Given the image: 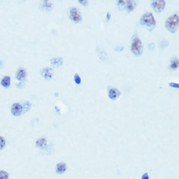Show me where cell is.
Instances as JSON below:
<instances>
[{"label":"cell","instance_id":"cell-2","mask_svg":"<svg viewBox=\"0 0 179 179\" xmlns=\"http://www.w3.org/2000/svg\"><path fill=\"white\" fill-rule=\"evenodd\" d=\"M179 16L177 14L170 16L166 20L165 27L171 33H175L179 28Z\"/></svg>","mask_w":179,"mask_h":179},{"label":"cell","instance_id":"cell-1","mask_svg":"<svg viewBox=\"0 0 179 179\" xmlns=\"http://www.w3.org/2000/svg\"><path fill=\"white\" fill-rule=\"evenodd\" d=\"M140 24L146 28L150 32L154 30L156 25V21L151 12H147L144 13L141 17Z\"/></svg>","mask_w":179,"mask_h":179},{"label":"cell","instance_id":"cell-20","mask_svg":"<svg viewBox=\"0 0 179 179\" xmlns=\"http://www.w3.org/2000/svg\"><path fill=\"white\" fill-rule=\"evenodd\" d=\"M142 179H149V175L148 173H145L142 176Z\"/></svg>","mask_w":179,"mask_h":179},{"label":"cell","instance_id":"cell-3","mask_svg":"<svg viewBox=\"0 0 179 179\" xmlns=\"http://www.w3.org/2000/svg\"><path fill=\"white\" fill-rule=\"evenodd\" d=\"M131 51L136 56L141 55L144 51V47L140 39L138 37L134 38L131 43Z\"/></svg>","mask_w":179,"mask_h":179},{"label":"cell","instance_id":"cell-13","mask_svg":"<svg viewBox=\"0 0 179 179\" xmlns=\"http://www.w3.org/2000/svg\"><path fill=\"white\" fill-rule=\"evenodd\" d=\"M47 144V141L45 139L41 138L37 140L36 144L39 147H43L45 146Z\"/></svg>","mask_w":179,"mask_h":179},{"label":"cell","instance_id":"cell-8","mask_svg":"<svg viewBox=\"0 0 179 179\" xmlns=\"http://www.w3.org/2000/svg\"><path fill=\"white\" fill-rule=\"evenodd\" d=\"M136 6V1H126L125 7L128 12L133 11Z\"/></svg>","mask_w":179,"mask_h":179},{"label":"cell","instance_id":"cell-17","mask_svg":"<svg viewBox=\"0 0 179 179\" xmlns=\"http://www.w3.org/2000/svg\"><path fill=\"white\" fill-rule=\"evenodd\" d=\"M74 80L75 82L76 83V84H77V85H79L81 83V79H80V77L79 76V75L77 74H76L75 75Z\"/></svg>","mask_w":179,"mask_h":179},{"label":"cell","instance_id":"cell-11","mask_svg":"<svg viewBox=\"0 0 179 179\" xmlns=\"http://www.w3.org/2000/svg\"><path fill=\"white\" fill-rule=\"evenodd\" d=\"M179 66V60L177 58H174L172 59L170 67L171 69H176Z\"/></svg>","mask_w":179,"mask_h":179},{"label":"cell","instance_id":"cell-16","mask_svg":"<svg viewBox=\"0 0 179 179\" xmlns=\"http://www.w3.org/2000/svg\"><path fill=\"white\" fill-rule=\"evenodd\" d=\"M5 145V140L3 137L0 136V150L4 147Z\"/></svg>","mask_w":179,"mask_h":179},{"label":"cell","instance_id":"cell-19","mask_svg":"<svg viewBox=\"0 0 179 179\" xmlns=\"http://www.w3.org/2000/svg\"><path fill=\"white\" fill-rule=\"evenodd\" d=\"M79 2L84 6H87V1H79Z\"/></svg>","mask_w":179,"mask_h":179},{"label":"cell","instance_id":"cell-12","mask_svg":"<svg viewBox=\"0 0 179 179\" xmlns=\"http://www.w3.org/2000/svg\"><path fill=\"white\" fill-rule=\"evenodd\" d=\"M1 84L5 87H9L11 84V78L9 76H6L1 80Z\"/></svg>","mask_w":179,"mask_h":179},{"label":"cell","instance_id":"cell-9","mask_svg":"<svg viewBox=\"0 0 179 179\" xmlns=\"http://www.w3.org/2000/svg\"><path fill=\"white\" fill-rule=\"evenodd\" d=\"M67 169L66 164L63 162H61L56 166V171L59 174H63Z\"/></svg>","mask_w":179,"mask_h":179},{"label":"cell","instance_id":"cell-15","mask_svg":"<svg viewBox=\"0 0 179 179\" xmlns=\"http://www.w3.org/2000/svg\"><path fill=\"white\" fill-rule=\"evenodd\" d=\"M126 1H119L118 3V6L119 9L120 11L123 10L124 7L125 5Z\"/></svg>","mask_w":179,"mask_h":179},{"label":"cell","instance_id":"cell-6","mask_svg":"<svg viewBox=\"0 0 179 179\" xmlns=\"http://www.w3.org/2000/svg\"><path fill=\"white\" fill-rule=\"evenodd\" d=\"M22 106L19 103L14 104L11 108L12 114L16 116H19L22 114Z\"/></svg>","mask_w":179,"mask_h":179},{"label":"cell","instance_id":"cell-5","mask_svg":"<svg viewBox=\"0 0 179 179\" xmlns=\"http://www.w3.org/2000/svg\"><path fill=\"white\" fill-rule=\"evenodd\" d=\"M70 16L71 19H72L74 22L79 23L82 21V15L80 11L77 8H72L70 11Z\"/></svg>","mask_w":179,"mask_h":179},{"label":"cell","instance_id":"cell-21","mask_svg":"<svg viewBox=\"0 0 179 179\" xmlns=\"http://www.w3.org/2000/svg\"><path fill=\"white\" fill-rule=\"evenodd\" d=\"M111 18V15H110L109 12H107V14H106V19H107V20L108 21Z\"/></svg>","mask_w":179,"mask_h":179},{"label":"cell","instance_id":"cell-10","mask_svg":"<svg viewBox=\"0 0 179 179\" xmlns=\"http://www.w3.org/2000/svg\"><path fill=\"white\" fill-rule=\"evenodd\" d=\"M26 72L25 70L23 69H19L16 75V77L18 80H22L23 79H24L25 76H26Z\"/></svg>","mask_w":179,"mask_h":179},{"label":"cell","instance_id":"cell-7","mask_svg":"<svg viewBox=\"0 0 179 179\" xmlns=\"http://www.w3.org/2000/svg\"><path fill=\"white\" fill-rule=\"evenodd\" d=\"M120 92L116 88H111L109 90L108 96L112 100H115L120 96Z\"/></svg>","mask_w":179,"mask_h":179},{"label":"cell","instance_id":"cell-4","mask_svg":"<svg viewBox=\"0 0 179 179\" xmlns=\"http://www.w3.org/2000/svg\"><path fill=\"white\" fill-rule=\"evenodd\" d=\"M151 6L156 13H160L165 9L166 1L163 0L152 1Z\"/></svg>","mask_w":179,"mask_h":179},{"label":"cell","instance_id":"cell-14","mask_svg":"<svg viewBox=\"0 0 179 179\" xmlns=\"http://www.w3.org/2000/svg\"><path fill=\"white\" fill-rule=\"evenodd\" d=\"M9 179V174L6 172L4 171H0V179Z\"/></svg>","mask_w":179,"mask_h":179},{"label":"cell","instance_id":"cell-18","mask_svg":"<svg viewBox=\"0 0 179 179\" xmlns=\"http://www.w3.org/2000/svg\"><path fill=\"white\" fill-rule=\"evenodd\" d=\"M168 85L170 87H172L175 88H178V89L179 88V85H178V84H176V83H170Z\"/></svg>","mask_w":179,"mask_h":179}]
</instances>
